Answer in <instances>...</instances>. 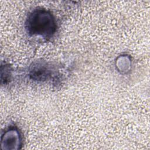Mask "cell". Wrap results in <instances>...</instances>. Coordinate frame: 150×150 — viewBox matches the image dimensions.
Masks as SVG:
<instances>
[{"instance_id":"obj_1","label":"cell","mask_w":150,"mask_h":150,"mask_svg":"<svg viewBox=\"0 0 150 150\" xmlns=\"http://www.w3.org/2000/svg\"><path fill=\"white\" fill-rule=\"evenodd\" d=\"M26 29L31 36L50 38L56 30V23L53 15L43 9L32 11L26 21Z\"/></svg>"},{"instance_id":"obj_2","label":"cell","mask_w":150,"mask_h":150,"mask_svg":"<svg viewBox=\"0 0 150 150\" xmlns=\"http://www.w3.org/2000/svg\"><path fill=\"white\" fill-rule=\"evenodd\" d=\"M12 136V129H9L6 131L2 137V142H4V145L6 146L17 145L19 144V134L16 129H13V134Z\"/></svg>"}]
</instances>
